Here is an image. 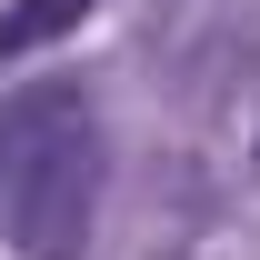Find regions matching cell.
<instances>
[{
  "label": "cell",
  "instance_id": "2",
  "mask_svg": "<svg viewBox=\"0 0 260 260\" xmlns=\"http://www.w3.org/2000/svg\"><path fill=\"white\" fill-rule=\"evenodd\" d=\"M100 0H10L0 10V60H30V50H50L60 30H80Z\"/></svg>",
  "mask_w": 260,
  "mask_h": 260
},
{
  "label": "cell",
  "instance_id": "1",
  "mask_svg": "<svg viewBox=\"0 0 260 260\" xmlns=\"http://www.w3.org/2000/svg\"><path fill=\"white\" fill-rule=\"evenodd\" d=\"M100 220V120L80 80H30L0 100V230L30 260H80Z\"/></svg>",
  "mask_w": 260,
  "mask_h": 260
}]
</instances>
